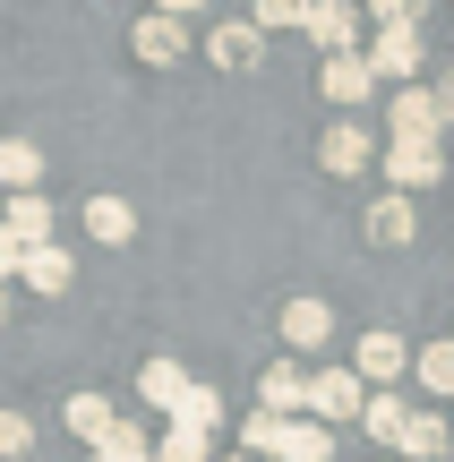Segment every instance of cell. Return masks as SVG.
<instances>
[{"instance_id":"f546056e","label":"cell","mask_w":454,"mask_h":462,"mask_svg":"<svg viewBox=\"0 0 454 462\" xmlns=\"http://www.w3.org/2000/svg\"><path fill=\"white\" fill-rule=\"evenodd\" d=\"M26 257H34V248H26V240H17V231H9V223H0V282H26Z\"/></svg>"},{"instance_id":"ba28073f","label":"cell","mask_w":454,"mask_h":462,"mask_svg":"<svg viewBox=\"0 0 454 462\" xmlns=\"http://www.w3.org/2000/svg\"><path fill=\"white\" fill-rule=\"evenodd\" d=\"M369 240H377V248H412V240H421V206H412L403 189L369 198Z\"/></svg>"},{"instance_id":"4dcf8cb0","label":"cell","mask_w":454,"mask_h":462,"mask_svg":"<svg viewBox=\"0 0 454 462\" xmlns=\"http://www.w3.org/2000/svg\"><path fill=\"white\" fill-rule=\"evenodd\" d=\"M369 9H377V26H421L429 0H369Z\"/></svg>"},{"instance_id":"4fadbf2b","label":"cell","mask_w":454,"mask_h":462,"mask_svg":"<svg viewBox=\"0 0 454 462\" xmlns=\"http://www.w3.org/2000/svg\"><path fill=\"white\" fill-rule=\"evenodd\" d=\"M257 411H274V420H301L309 411V377L292 360H274L266 377H257Z\"/></svg>"},{"instance_id":"83f0119b","label":"cell","mask_w":454,"mask_h":462,"mask_svg":"<svg viewBox=\"0 0 454 462\" xmlns=\"http://www.w3.org/2000/svg\"><path fill=\"white\" fill-rule=\"evenodd\" d=\"M34 454V420L26 411H0V462H26Z\"/></svg>"},{"instance_id":"2e32d148","label":"cell","mask_w":454,"mask_h":462,"mask_svg":"<svg viewBox=\"0 0 454 462\" xmlns=\"http://www.w3.org/2000/svg\"><path fill=\"white\" fill-rule=\"evenodd\" d=\"M34 180H43V146L34 137H0V189L9 198H34Z\"/></svg>"},{"instance_id":"484cf974","label":"cell","mask_w":454,"mask_h":462,"mask_svg":"<svg viewBox=\"0 0 454 462\" xmlns=\"http://www.w3.org/2000/svg\"><path fill=\"white\" fill-rule=\"evenodd\" d=\"M154 454H163V462H223L215 437H198V429H163V437H154Z\"/></svg>"},{"instance_id":"7402d4cb","label":"cell","mask_w":454,"mask_h":462,"mask_svg":"<svg viewBox=\"0 0 454 462\" xmlns=\"http://www.w3.org/2000/svg\"><path fill=\"white\" fill-rule=\"evenodd\" d=\"M394 454H412V462H446L454 454V437H446V420L438 411H412V429H403V446Z\"/></svg>"},{"instance_id":"d590c367","label":"cell","mask_w":454,"mask_h":462,"mask_svg":"<svg viewBox=\"0 0 454 462\" xmlns=\"http://www.w3.org/2000/svg\"><path fill=\"white\" fill-rule=\"evenodd\" d=\"M86 462H103V454H86Z\"/></svg>"},{"instance_id":"30bf717a","label":"cell","mask_w":454,"mask_h":462,"mask_svg":"<svg viewBox=\"0 0 454 462\" xmlns=\"http://www.w3.org/2000/svg\"><path fill=\"white\" fill-rule=\"evenodd\" d=\"M301 34H309V43L326 51V60H335V51H360V17H352V0H318Z\"/></svg>"},{"instance_id":"8fae6325","label":"cell","mask_w":454,"mask_h":462,"mask_svg":"<svg viewBox=\"0 0 454 462\" xmlns=\"http://www.w3.org/2000/svg\"><path fill=\"white\" fill-rule=\"evenodd\" d=\"M189 385H198V377H189L181 360H146V368H137V402H146V411H163V420L189 402Z\"/></svg>"},{"instance_id":"e575fe53","label":"cell","mask_w":454,"mask_h":462,"mask_svg":"<svg viewBox=\"0 0 454 462\" xmlns=\"http://www.w3.org/2000/svg\"><path fill=\"white\" fill-rule=\"evenodd\" d=\"M223 462H257V454H223Z\"/></svg>"},{"instance_id":"5bb4252c","label":"cell","mask_w":454,"mask_h":462,"mask_svg":"<svg viewBox=\"0 0 454 462\" xmlns=\"http://www.w3.org/2000/svg\"><path fill=\"white\" fill-rule=\"evenodd\" d=\"M86 240L95 248H129L137 240V206L129 198H86Z\"/></svg>"},{"instance_id":"f1b7e54d","label":"cell","mask_w":454,"mask_h":462,"mask_svg":"<svg viewBox=\"0 0 454 462\" xmlns=\"http://www.w3.org/2000/svg\"><path fill=\"white\" fill-rule=\"evenodd\" d=\"M274 437H283V420H274V411H249V420H240V446H249V454H274Z\"/></svg>"},{"instance_id":"cb8c5ba5","label":"cell","mask_w":454,"mask_h":462,"mask_svg":"<svg viewBox=\"0 0 454 462\" xmlns=\"http://www.w3.org/2000/svg\"><path fill=\"white\" fill-rule=\"evenodd\" d=\"M171 429H198V437H223V394L215 385H189V402L171 411Z\"/></svg>"},{"instance_id":"4316f807","label":"cell","mask_w":454,"mask_h":462,"mask_svg":"<svg viewBox=\"0 0 454 462\" xmlns=\"http://www.w3.org/2000/svg\"><path fill=\"white\" fill-rule=\"evenodd\" d=\"M309 9H318V0H249V17L266 34H283V26H309Z\"/></svg>"},{"instance_id":"603a6c76","label":"cell","mask_w":454,"mask_h":462,"mask_svg":"<svg viewBox=\"0 0 454 462\" xmlns=\"http://www.w3.org/2000/svg\"><path fill=\"white\" fill-rule=\"evenodd\" d=\"M412 377H421L429 394L454 402V334H446V343H421V351H412Z\"/></svg>"},{"instance_id":"836d02e7","label":"cell","mask_w":454,"mask_h":462,"mask_svg":"<svg viewBox=\"0 0 454 462\" xmlns=\"http://www.w3.org/2000/svg\"><path fill=\"white\" fill-rule=\"evenodd\" d=\"M0 326H9V282H0Z\"/></svg>"},{"instance_id":"ac0fdd59","label":"cell","mask_w":454,"mask_h":462,"mask_svg":"<svg viewBox=\"0 0 454 462\" xmlns=\"http://www.w3.org/2000/svg\"><path fill=\"white\" fill-rule=\"evenodd\" d=\"M326 454H335V429H318V420H283L274 462H326Z\"/></svg>"},{"instance_id":"8992f818","label":"cell","mask_w":454,"mask_h":462,"mask_svg":"<svg viewBox=\"0 0 454 462\" xmlns=\"http://www.w3.org/2000/svg\"><path fill=\"white\" fill-rule=\"evenodd\" d=\"M318 163L335 171V180H360V171L377 163V146H369V129H360V120H335V129L318 137Z\"/></svg>"},{"instance_id":"6da1fadb","label":"cell","mask_w":454,"mask_h":462,"mask_svg":"<svg viewBox=\"0 0 454 462\" xmlns=\"http://www.w3.org/2000/svg\"><path fill=\"white\" fill-rule=\"evenodd\" d=\"M386 129H394V146H446V103L429 95V86H394L386 95Z\"/></svg>"},{"instance_id":"277c9868","label":"cell","mask_w":454,"mask_h":462,"mask_svg":"<svg viewBox=\"0 0 454 462\" xmlns=\"http://www.w3.org/2000/svg\"><path fill=\"white\" fill-rule=\"evenodd\" d=\"M421 60H429L421 26H377V43H369V69H377L386 86H412V78H421Z\"/></svg>"},{"instance_id":"9c48e42d","label":"cell","mask_w":454,"mask_h":462,"mask_svg":"<svg viewBox=\"0 0 454 462\" xmlns=\"http://www.w3.org/2000/svg\"><path fill=\"white\" fill-rule=\"evenodd\" d=\"M326 103H377V69H369V51H335L326 60Z\"/></svg>"},{"instance_id":"d4e9b609","label":"cell","mask_w":454,"mask_h":462,"mask_svg":"<svg viewBox=\"0 0 454 462\" xmlns=\"http://www.w3.org/2000/svg\"><path fill=\"white\" fill-rule=\"evenodd\" d=\"M103 462H154V437L146 429H137V420H120V429L112 437H103V446H95Z\"/></svg>"},{"instance_id":"52a82bcc","label":"cell","mask_w":454,"mask_h":462,"mask_svg":"<svg viewBox=\"0 0 454 462\" xmlns=\"http://www.w3.org/2000/svg\"><path fill=\"white\" fill-rule=\"evenodd\" d=\"M386 180L403 189V198L438 189V180H446V146H386Z\"/></svg>"},{"instance_id":"1f68e13d","label":"cell","mask_w":454,"mask_h":462,"mask_svg":"<svg viewBox=\"0 0 454 462\" xmlns=\"http://www.w3.org/2000/svg\"><path fill=\"white\" fill-rule=\"evenodd\" d=\"M198 9H206V0H154V17H181V26H189Z\"/></svg>"},{"instance_id":"44dd1931","label":"cell","mask_w":454,"mask_h":462,"mask_svg":"<svg viewBox=\"0 0 454 462\" xmlns=\"http://www.w3.org/2000/svg\"><path fill=\"white\" fill-rule=\"evenodd\" d=\"M69 437H86V446H103V437H112L120 429V411H112V402H103V394H69Z\"/></svg>"},{"instance_id":"3957f363","label":"cell","mask_w":454,"mask_h":462,"mask_svg":"<svg viewBox=\"0 0 454 462\" xmlns=\"http://www.w3.org/2000/svg\"><path fill=\"white\" fill-rule=\"evenodd\" d=\"M352 368H360V385L386 394L394 377H412V343H403V334H386V326H369V334L352 343Z\"/></svg>"},{"instance_id":"d6a6232c","label":"cell","mask_w":454,"mask_h":462,"mask_svg":"<svg viewBox=\"0 0 454 462\" xmlns=\"http://www.w3.org/2000/svg\"><path fill=\"white\" fill-rule=\"evenodd\" d=\"M438 103H446V120H454V69H446V86H438Z\"/></svg>"},{"instance_id":"e0dca14e","label":"cell","mask_w":454,"mask_h":462,"mask_svg":"<svg viewBox=\"0 0 454 462\" xmlns=\"http://www.w3.org/2000/svg\"><path fill=\"white\" fill-rule=\"evenodd\" d=\"M69 282H78V257H69V248H34L26 257V291L34 300H60Z\"/></svg>"},{"instance_id":"d6986e66","label":"cell","mask_w":454,"mask_h":462,"mask_svg":"<svg viewBox=\"0 0 454 462\" xmlns=\"http://www.w3.org/2000/svg\"><path fill=\"white\" fill-rule=\"evenodd\" d=\"M0 223H9L26 248H51V198H43V189H34V198H9V206H0Z\"/></svg>"},{"instance_id":"5b68a950","label":"cell","mask_w":454,"mask_h":462,"mask_svg":"<svg viewBox=\"0 0 454 462\" xmlns=\"http://www.w3.org/2000/svg\"><path fill=\"white\" fill-rule=\"evenodd\" d=\"M206 60L215 69H257L266 60V26H257V17H223V26L206 34Z\"/></svg>"},{"instance_id":"9a60e30c","label":"cell","mask_w":454,"mask_h":462,"mask_svg":"<svg viewBox=\"0 0 454 462\" xmlns=\"http://www.w3.org/2000/svg\"><path fill=\"white\" fill-rule=\"evenodd\" d=\"M326 334H335V309H326V300H309V291L283 300V343H292V351H318Z\"/></svg>"},{"instance_id":"7c38bea8","label":"cell","mask_w":454,"mask_h":462,"mask_svg":"<svg viewBox=\"0 0 454 462\" xmlns=\"http://www.w3.org/2000/svg\"><path fill=\"white\" fill-rule=\"evenodd\" d=\"M129 43H137V60H146V69H171L189 43H198V34H189L181 17H137V34H129Z\"/></svg>"},{"instance_id":"7a4b0ae2","label":"cell","mask_w":454,"mask_h":462,"mask_svg":"<svg viewBox=\"0 0 454 462\" xmlns=\"http://www.w3.org/2000/svg\"><path fill=\"white\" fill-rule=\"evenodd\" d=\"M369 411V385H360V368H318L309 377V420L318 429H343V420Z\"/></svg>"},{"instance_id":"ffe728a7","label":"cell","mask_w":454,"mask_h":462,"mask_svg":"<svg viewBox=\"0 0 454 462\" xmlns=\"http://www.w3.org/2000/svg\"><path fill=\"white\" fill-rule=\"evenodd\" d=\"M360 429H369L377 446H403V429H412V402H403V394L386 385V394H369V411H360Z\"/></svg>"},{"instance_id":"8d00e7d4","label":"cell","mask_w":454,"mask_h":462,"mask_svg":"<svg viewBox=\"0 0 454 462\" xmlns=\"http://www.w3.org/2000/svg\"><path fill=\"white\" fill-rule=\"evenodd\" d=\"M154 462H163V454H154Z\"/></svg>"}]
</instances>
